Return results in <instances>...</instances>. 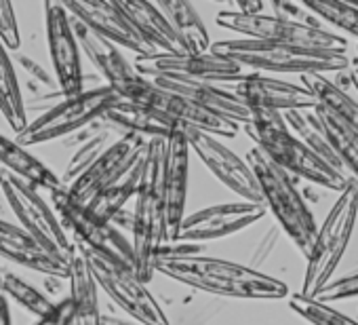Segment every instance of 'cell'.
I'll return each mask as SVG.
<instances>
[{
	"label": "cell",
	"mask_w": 358,
	"mask_h": 325,
	"mask_svg": "<svg viewBox=\"0 0 358 325\" xmlns=\"http://www.w3.org/2000/svg\"><path fill=\"white\" fill-rule=\"evenodd\" d=\"M116 137H120V135H116V133L108 127V123H106V127H103L101 131H97V133H93L91 137H87V139L78 146V150L72 154L70 162L66 165V172H64V178H62L64 186L68 188V184H72V182L91 165V162H93L99 154H103V152L108 150V146H110Z\"/></svg>",
	"instance_id": "36"
},
{
	"label": "cell",
	"mask_w": 358,
	"mask_h": 325,
	"mask_svg": "<svg viewBox=\"0 0 358 325\" xmlns=\"http://www.w3.org/2000/svg\"><path fill=\"white\" fill-rule=\"evenodd\" d=\"M0 114L5 116L9 127L15 131V135L24 131L28 125V110H26L20 76L3 43H0Z\"/></svg>",
	"instance_id": "30"
},
{
	"label": "cell",
	"mask_w": 358,
	"mask_h": 325,
	"mask_svg": "<svg viewBox=\"0 0 358 325\" xmlns=\"http://www.w3.org/2000/svg\"><path fill=\"white\" fill-rule=\"evenodd\" d=\"M101 325H141V323H135V321H124V319H118V317L103 314V317H101Z\"/></svg>",
	"instance_id": "45"
},
{
	"label": "cell",
	"mask_w": 358,
	"mask_h": 325,
	"mask_svg": "<svg viewBox=\"0 0 358 325\" xmlns=\"http://www.w3.org/2000/svg\"><path fill=\"white\" fill-rule=\"evenodd\" d=\"M0 43L7 47V51H17L22 47V34L15 18V9L9 0H0Z\"/></svg>",
	"instance_id": "41"
},
{
	"label": "cell",
	"mask_w": 358,
	"mask_h": 325,
	"mask_svg": "<svg viewBox=\"0 0 358 325\" xmlns=\"http://www.w3.org/2000/svg\"><path fill=\"white\" fill-rule=\"evenodd\" d=\"M145 146L148 139L139 135L116 137L103 154H99L72 184H68L66 191L70 199L80 205H91L106 188L116 184L143 156Z\"/></svg>",
	"instance_id": "14"
},
{
	"label": "cell",
	"mask_w": 358,
	"mask_h": 325,
	"mask_svg": "<svg viewBox=\"0 0 358 325\" xmlns=\"http://www.w3.org/2000/svg\"><path fill=\"white\" fill-rule=\"evenodd\" d=\"M356 182V180H354ZM356 197H358V182H356Z\"/></svg>",
	"instance_id": "48"
},
{
	"label": "cell",
	"mask_w": 358,
	"mask_h": 325,
	"mask_svg": "<svg viewBox=\"0 0 358 325\" xmlns=\"http://www.w3.org/2000/svg\"><path fill=\"white\" fill-rule=\"evenodd\" d=\"M356 218H358L356 182L348 178V186L339 193L324 222L316 228L312 247L306 256V275L299 291L301 296L314 298L329 281H333V275L350 245Z\"/></svg>",
	"instance_id": "6"
},
{
	"label": "cell",
	"mask_w": 358,
	"mask_h": 325,
	"mask_svg": "<svg viewBox=\"0 0 358 325\" xmlns=\"http://www.w3.org/2000/svg\"><path fill=\"white\" fill-rule=\"evenodd\" d=\"M154 5L166 18L177 39L182 41L186 53H209V30L192 3H186V0H158Z\"/></svg>",
	"instance_id": "27"
},
{
	"label": "cell",
	"mask_w": 358,
	"mask_h": 325,
	"mask_svg": "<svg viewBox=\"0 0 358 325\" xmlns=\"http://www.w3.org/2000/svg\"><path fill=\"white\" fill-rule=\"evenodd\" d=\"M350 81H352V85H354V89H356V93H358V68L350 72Z\"/></svg>",
	"instance_id": "46"
},
{
	"label": "cell",
	"mask_w": 358,
	"mask_h": 325,
	"mask_svg": "<svg viewBox=\"0 0 358 325\" xmlns=\"http://www.w3.org/2000/svg\"><path fill=\"white\" fill-rule=\"evenodd\" d=\"M289 308L293 312H297L301 319L310 321L312 325H358L356 319L333 308L331 304L318 302V300L301 296V293L289 296Z\"/></svg>",
	"instance_id": "38"
},
{
	"label": "cell",
	"mask_w": 358,
	"mask_h": 325,
	"mask_svg": "<svg viewBox=\"0 0 358 325\" xmlns=\"http://www.w3.org/2000/svg\"><path fill=\"white\" fill-rule=\"evenodd\" d=\"M70 24L80 49V55H87L89 62L97 68V72L103 76L106 85L112 87L114 91L124 87L127 83L135 81L139 74L135 72L133 64L122 55L120 47L110 43L108 39L99 36L91 28H87L83 22L70 15Z\"/></svg>",
	"instance_id": "23"
},
{
	"label": "cell",
	"mask_w": 358,
	"mask_h": 325,
	"mask_svg": "<svg viewBox=\"0 0 358 325\" xmlns=\"http://www.w3.org/2000/svg\"><path fill=\"white\" fill-rule=\"evenodd\" d=\"M232 93L243 99L247 106L268 108L276 112H291V110H314L316 99L314 95L303 89L301 85L278 81L264 76L259 72H253L241 83H234Z\"/></svg>",
	"instance_id": "20"
},
{
	"label": "cell",
	"mask_w": 358,
	"mask_h": 325,
	"mask_svg": "<svg viewBox=\"0 0 358 325\" xmlns=\"http://www.w3.org/2000/svg\"><path fill=\"white\" fill-rule=\"evenodd\" d=\"M133 68L143 78H182L213 85H234L253 72L215 53H154L135 57Z\"/></svg>",
	"instance_id": "13"
},
{
	"label": "cell",
	"mask_w": 358,
	"mask_h": 325,
	"mask_svg": "<svg viewBox=\"0 0 358 325\" xmlns=\"http://www.w3.org/2000/svg\"><path fill=\"white\" fill-rule=\"evenodd\" d=\"M266 207L249 201H234L211 205L186 216L179 224L177 237L173 243H207L217 241L230 235H236L266 216Z\"/></svg>",
	"instance_id": "16"
},
{
	"label": "cell",
	"mask_w": 358,
	"mask_h": 325,
	"mask_svg": "<svg viewBox=\"0 0 358 325\" xmlns=\"http://www.w3.org/2000/svg\"><path fill=\"white\" fill-rule=\"evenodd\" d=\"M0 191L11 205L20 226L47 251L62 260H70L74 241L59 222L53 207L41 197L38 188L0 167Z\"/></svg>",
	"instance_id": "9"
},
{
	"label": "cell",
	"mask_w": 358,
	"mask_h": 325,
	"mask_svg": "<svg viewBox=\"0 0 358 325\" xmlns=\"http://www.w3.org/2000/svg\"><path fill=\"white\" fill-rule=\"evenodd\" d=\"M156 87L177 93L186 97L188 102L228 118L236 125H247L251 118L249 106L238 99L230 89H224L222 85L213 83H201V81H182V78H150Z\"/></svg>",
	"instance_id": "22"
},
{
	"label": "cell",
	"mask_w": 358,
	"mask_h": 325,
	"mask_svg": "<svg viewBox=\"0 0 358 325\" xmlns=\"http://www.w3.org/2000/svg\"><path fill=\"white\" fill-rule=\"evenodd\" d=\"M211 53L228 57L251 72H289V74H324L345 72L350 57L345 53L306 51L278 43L255 41V39H232L213 43Z\"/></svg>",
	"instance_id": "5"
},
{
	"label": "cell",
	"mask_w": 358,
	"mask_h": 325,
	"mask_svg": "<svg viewBox=\"0 0 358 325\" xmlns=\"http://www.w3.org/2000/svg\"><path fill=\"white\" fill-rule=\"evenodd\" d=\"M34 325H74V308H72L70 298L55 302L53 310L49 314L36 319Z\"/></svg>",
	"instance_id": "42"
},
{
	"label": "cell",
	"mask_w": 358,
	"mask_h": 325,
	"mask_svg": "<svg viewBox=\"0 0 358 325\" xmlns=\"http://www.w3.org/2000/svg\"><path fill=\"white\" fill-rule=\"evenodd\" d=\"M230 5H234L232 9L234 13L251 18V15H262L268 3H264V0H238V3H230Z\"/></svg>",
	"instance_id": "43"
},
{
	"label": "cell",
	"mask_w": 358,
	"mask_h": 325,
	"mask_svg": "<svg viewBox=\"0 0 358 325\" xmlns=\"http://www.w3.org/2000/svg\"><path fill=\"white\" fill-rule=\"evenodd\" d=\"M186 135H188L190 150L201 158L203 165L226 188H230L234 195H238L241 201L264 205L257 180L245 158H241L236 152H232L228 146H224L215 135H209V133H203L196 129H188V127H186Z\"/></svg>",
	"instance_id": "17"
},
{
	"label": "cell",
	"mask_w": 358,
	"mask_h": 325,
	"mask_svg": "<svg viewBox=\"0 0 358 325\" xmlns=\"http://www.w3.org/2000/svg\"><path fill=\"white\" fill-rule=\"evenodd\" d=\"M301 87L314 95L316 106H320L331 118L358 133V102L348 95L345 89H339L324 74H301Z\"/></svg>",
	"instance_id": "28"
},
{
	"label": "cell",
	"mask_w": 358,
	"mask_h": 325,
	"mask_svg": "<svg viewBox=\"0 0 358 325\" xmlns=\"http://www.w3.org/2000/svg\"><path fill=\"white\" fill-rule=\"evenodd\" d=\"M0 258L20 264L28 270L64 279L70 277V260H62L36 243L22 226L0 218Z\"/></svg>",
	"instance_id": "21"
},
{
	"label": "cell",
	"mask_w": 358,
	"mask_h": 325,
	"mask_svg": "<svg viewBox=\"0 0 358 325\" xmlns=\"http://www.w3.org/2000/svg\"><path fill=\"white\" fill-rule=\"evenodd\" d=\"M272 7V15L285 22H293V24H301L308 28H322V22L308 11L301 3H289V0H272L268 3Z\"/></svg>",
	"instance_id": "40"
},
{
	"label": "cell",
	"mask_w": 358,
	"mask_h": 325,
	"mask_svg": "<svg viewBox=\"0 0 358 325\" xmlns=\"http://www.w3.org/2000/svg\"><path fill=\"white\" fill-rule=\"evenodd\" d=\"M0 325H13L11 302L7 300V296L3 291H0Z\"/></svg>",
	"instance_id": "44"
},
{
	"label": "cell",
	"mask_w": 358,
	"mask_h": 325,
	"mask_svg": "<svg viewBox=\"0 0 358 325\" xmlns=\"http://www.w3.org/2000/svg\"><path fill=\"white\" fill-rule=\"evenodd\" d=\"M0 291L7 296V300L17 302L22 308H26L28 312H32L36 319L49 314L55 306V302L41 291L36 285H32L30 281H26L24 277H20L15 270L7 268L0 264Z\"/></svg>",
	"instance_id": "32"
},
{
	"label": "cell",
	"mask_w": 358,
	"mask_h": 325,
	"mask_svg": "<svg viewBox=\"0 0 358 325\" xmlns=\"http://www.w3.org/2000/svg\"><path fill=\"white\" fill-rule=\"evenodd\" d=\"M145 156V152H143ZM143 156L135 162V165L110 188H106L91 205H87L95 216L112 222L116 214H120L124 209V205L135 197L137 186H139V178H141V167H143Z\"/></svg>",
	"instance_id": "33"
},
{
	"label": "cell",
	"mask_w": 358,
	"mask_h": 325,
	"mask_svg": "<svg viewBox=\"0 0 358 325\" xmlns=\"http://www.w3.org/2000/svg\"><path fill=\"white\" fill-rule=\"evenodd\" d=\"M17 64H20V68H22V72L26 74V89L32 93V102L30 104H41V102H49V108L55 104L53 99L59 95V97H64L62 95V91H59V85H57V81H55V76L51 74V72H47L38 62H34V60H30L28 55H24V53H20L17 55ZM30 104H26V110H28V106Z\"/></svg>",
	"instance_id": "37"
},
{
	"label": "cell",
	"mask_w": 358,
	"mask_h": 325,
	"mask_svg": "<svg viewBox=\"0 0 358 325\" xmlns=\"http://www.w3.org/2000/svg\"><path fill=\"white\" fill-rule=\"evenodd\" d=\"M122 102L124 99L108 85L85 87L80 93L62 97L34 120H28L26 129L15 135V141L24 148H30L74 135L76 131L101 118L106 112L120 106Z\"/></svg>",
	"instance_id": "7"
},
{
	"label": "cell",
	"mask_w": 358,
	"mask_h": 325,
	"mask_svg": "<svg viewBox=\"0 0 358 325\" xmlns=\"http://www.w3.org/2000/svg\"><path fill=\"white\" fill-rule=\"evenodd\" d=\"M154 272L213 296L243 300L289 298V287L280 279L236 262L209 258L203 254L160 249L154 262Z\"/></svg>",
	"instance_id": "1"
},
{
	"label": "cell",
	"mask_w": 358,
	"mask_h": 325,
	"mask_svg": "<svg viewBox=\"0 0 358 325\" xmlns=\"http://www.w3.org/2000/svg\"><path fill=\"white\" fill-rule=\"evenodd\" d=\"M43 5H45L47 45L53 64V74L62 95L70 97L85 89L83 60L70 24V13L64 9L62 3H43Z\"/></svg>",
	"instance_id": "18"
},
{
	"label": "cell",
	"mask_w": 358,
	"mask_h": 325,
	"mask_svg": "<svg viewBox=\"0 0 358 325\" xmlns=\"http://www.w3.org/2000/svg\"><path fill=\"white\" fill-rule=\"evenodd\" d=\"M118 5L156 53H186L182 41L177 39L166 18L154 3L150 0H118Z\"/></svg>",
	"instance_id": "24"
},
{
	"label": "cell",
	"mask_w": 358,
	"mask_h": 325,
	"mask_svg": "<svg viewBox=\"0 0 358 325\" xmlns=\"http://www.w3.org/2000/svg\"><path fill=\"white\" fill-rule=\"evenodd\" d=\"M0 167L30 182L36 188H45L51 193L66 188L62 178L49 165H45V162L38 156H34L28 148L20 146L15 139L5 137V135H0Z\"/></svg>",
	"instance_id": "25"
},
{
	"label": "cell",
	"mask_w": 358,
	"mask_h": 325,
	"mask_svg": "<svg viewBox=\"0 0 358 325\" xmlns=\"http://www.w3.org/2000/svg\"><path fill=\"white\" fill-rule=\"evenodd\" d=\"M247 162L257 180L266 212H272L285 235L306 258L312 247L318 224L303 195L295 186L293 178L280 167H276L259 148L253 146L247 152Z\"/></svg>",
	"instance_id": "4"
},
{
	"label": "cell",
	"mask_w": 358,
	"mask_h": 325,
	"mask_svg": "<svg viewBox=\"0 0 358 325\" xmlns=\"http://www.w3.org/2000/svg\"><path fill=\"white\" fill-rule=\"evenodd\" d=\"M70 302L74 308V325H101V308L97 283L87 266V260L74 243L70 256Z\"/></svg>",
	"instance_id": "26"
},
{
	"label": "cell",
	"mask_w": 358,
	"mask_h": 325,
	"mask_svg": "<svg viewBox=\"0 0 358 325\" xmlns=\"http://www.w3.org/2000/svg\"><path fill=\"white\" fill-rule=\"evenodd\" d=\"M190 144L186 127L175 125L164 139L162 191H164V245L173 243L179 224L186 218L188 182H190Z\"/></svg>",
	"instance_id": "15"
},
{
	"label": "cell",
	"mask_w": 358,
	"mask_h": 325,
	"mask_svg": "<svg viewBox=\"0 0 358 325\" xmlns=\"http://www.w3.org/2000/svg\"><path fill=\"white\" fill-rule=\"evenodd\" d=\"M220 28L243 34L255 41L278 43L306 51H324V53H348V39L335 34L327 28H308L301 24L285 22L274 15H238L234 11H222L215 18Z\"/></svg>",
	"instance_id": "11"
},
{
	"label": "cell",
	"mask_w": 358,
	"mask_h": 325,
	"mask_svg": "<svg viewBox=\"0 0 358 325\" xmlns=\"http://www.w3.org/2000/svg\"><path fill=\"white\" fill-rule=\"evenodd\" d=\"M350 3H352V5H354L356 9H358V0H350Z\"/></svg>",
	"instance_id": "47"
},
{
	"label": "cell",
	"mask_w": 358,
	"mask_h": 325,
	"mask_svg": "<svg viewBox=\"0 0 358 325\" xmlns=\"http://www.w3.org/2000/svg\"><path fill=\"white\" fill-rule=\"evenodd\" d=\"M301 5L320 22L358 39V9L350 0H303Z\"/></svg>",
	"instance_id": "35"
},
{
	"label": "cell",
	"mask_w": 358,
	"mask_h": 325,
	"mask_svg": "<svg viewBox=\"0 0 358 325\" xmlns=\"http://www.w3.org/2000/svg\"><path fill=\"white\" fill-rule=\"evenodd\" d=\"M285 123L289 127V131L306 146L310 148L318 158H322L324 162H329L331 167H335L337 172L343 174L339 160L329 144V137L316 116L314 110H291V112H285Z\"/></svg>",
	"instance_id": "31"
},
{
	"label": "cell",
	"mask_w": 358,
	"mask_h": 325,
	"mask_svg": "<svg viewBox=\"0 0 358 325\" xmlns=\"http://www.w3.org/2000/svg\"><path fill=\"white\" fill-rule=\"evenodd\" d=\"M327 137H329V144L339 160V165L345 174V170L352 174L348 178L356 180L358 182V133L350 131L348 127H343L341 123H337L335 118H331L320 106L314 108Z\"/></svg>",
	"instance_id": "34"
},
{
	"label": "cell",
	"mask_w": 358,
	"mask_h": 325,
	"mask_svg": "<svg viewBox=\"0 0 358 325\" xmlns=\"http://www.w3.org/2000/svg\"><path fill=\"white\" fill-rule=\"evenodd\" d=\"M78 245V243H76ZM87 266L97 283V289H103L135 323L141 325H169V319L156 298L150 293L148 285L135 275L133 268H127L118 262H112L99 254H93L78 245Z\"/></svg>",
	"instance_id": "12"
},
{
	"label": "cell",
	"mask_w": 358,
	"mask_h": 325,
	"mask_svg": "<svg viewBox=\"0 0 358 325\" xmlns=\"http://www.w3.org/2000/svg\"><path fill=\"white\" fill-rule=\"evenodd\" d=\"M62 5L72 18L83 22L87 28L108 39L116 47L133 51L135 57L156 53L154 47H150L137 32L129 15L118 5V0H64Z\"/></svg>",
	"instance_id": "19"
},
{
	"label": "cell",
	"mask_w": 358,
	"mask_h": 325,
	"mask_svg": "<svg viewBox=\"0 0 358 325\" xmlns=\"http://www.w3.org/2000/svg\"><path fill=\"white\" fill-rule=\"evenodd\" d=\"M164 139L152 137L145 146L135 209L131 222V247L135 275L148 285L154 277V262L164 245V191H162Z\"/></svg>",
	"instance_id": "3"
},
{
	"label": "cell",
	"mask_w": 358,
	"mask_h": 325,
	"mask_svg": "<svg viewBox=\"0 0 358 325\" xmlns=\"http://www.w3.org/2000/svg\"><path fill=\"white\" fill-rule=\"evenodd\" d=\"M358 296V270H352L339 279L329 281L316 296L314 300L324 302V304H333V302H341L348 298H356Z\"/></svg>",
	"instance_id": "39"
},
{
	"label": "cell",
	"mask_w": 358,
	"mask_h": 325,
	"mask_svg": "<svg viewBox=\"0 0 358 325\" xmlns=\"http://www.w3.org/2000/svg\"><path fill=\"white\" fill-rule=\"evenodd\" d=\"M51 201L53 212L57 214L59 222L64 224L74 243L135 270L131 241L120 233L118 226L95 216L87 205H80L74 199H70L66 188L51 193Z\"/></svg>",
	"instance_id": "10"
},
{
	"label": "cell",
	"mask_w": 358,
	"mask_h": 325,
	"mask_svg": "<svg viewBox=\"0 0 358 325\" xmlns=\"http://www.w3.org/2000/svg\"><path fill=\"white\" fill-rule=\"evenodd\" d=\"M249 112L251 118L245 125V131L255 141V148H259L276 167L287 172L291 178H303L327 191L341 193L348 186L345 174L318 158L289 131L282 112L257 106H249Z\"/></svg>",
	"instance_id": "2"
},
{
	"label": "cell",
	"mask_w": 358,
	"mask_h": 325,
	"mask_svg": "<svg viewBox=\"0 0 358 325\" xmlns=\"http://www.w3.org/2000/svg\"><path fill=\"white\" fill-rule=\"evenodd\" d=\"M103 120L116 135H139L145 139H152V137L166 139L173 131V125L160 120L158 116H154V114L145 112L143 108H137L129 102H122L120 106L106 112Z\"/></svg>",
	"instance_id": "29"
},
{
	"label": "cell",
	"mask_w": 358,
	"mask_h": 325,
	"mask_svg": "<svg viewBox=\"0 0 358 325\" xmlns=\"http://www.w3.org/2000/svg\"><path fill=\"white\" fill-rule=\"evenodd\" d=\"M116 93L137 106L143 108L145 112L158 116L160 120L169 123V125H179V127H188V129H196L215 137H236L241 131V125L222 118L192 102H188L186 97L164 91L160 87H156L150 78L137 76L135 81L127 83L124 87L116 89Z\"/></svg>",
	"instance_id": "8"
}]
</instances>
